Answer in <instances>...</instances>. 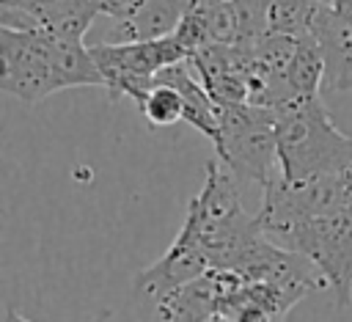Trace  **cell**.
Instances as JSON below:
<instances>
[{
    "label": "cell",
    "mask_w": 352,
    "mask_h": 322,
    "mask_svg": "<svg viewBox=\"0 0 352 322\" xmlns=\"http://www.w3.org/2000/svg\"><path fill=\"white\" fill-rule=\"evenodd\" d=\"M275 138L286 179L338 173L352 165V135H344L333 124L319 94H300L278 105Z\"/></svg>",
    "instance_id": "1"
},
{
    "label": "cell",
    "mask_w": 352,
    "mask_h": 322,
    "mask_svg": "<svg viewBox=\"0 0 352 322\" xmlns=\"http://www.w3.org/2000/svg\"><path fill=\"white\" fill-rule=\"evenodd\" d=\"M184 223L195 231L201 245L206 248L212 267L228 270L236 253L261 234L258 217L248 215L239 195L236 173L217 157L206 162L204 184L187 204Z\"/></svg>",
    "instance_id": "2"
},
{
    "label": "cell",
    "mask_w": 352,
    "mask_h": 322,
    "mask_svg": "<svg viewBox=\"0 0 352 322\" xmlns=\"http://www.w3.org/2000/svg\"><path fill=\"white\" fill-rule=\"evenodd\" d=\"M212 143L217 157L242 182L264 187L280 171L272 107L256 102L217 105V138Z\"/></svg>",
    "instance_id": "3"
},
{
    "label": "cell",
    "mask_w": 352,
    "mask_h": 322,
    "mask_svg": "<svg viewBox=\"0 0 352 322\" xmlns=\"http://www.w3.org/2000/svg\"><path fill=\"white\" fill-rule=\"evenodd\" d=\"M278 245L305 253L322 272L327 289L336 294V305L344 308L352 300V204L311 217L292 228Z\"/></svg>",
    "instance_id": "4"
},
{
    "label": "cell",
    "mask_w": 352,
    "mask_h": 322,
    "mask_svg": "<svg viewBox=\"0 0 352 322\" xmlns=\"http://www.w3.org/2000/svg\"><path fill=\"white\" fill-rule=\"evenodd\" d=\"M91 52L104 77V88H110V96H129L135 105L154 85L160 69L190 55L176 33L148 41H102L94 44Z\"/></svg>",
    "instance_id": "5"
},
{
    "label": "cell",
    "mask_w": 352,
    "mask_h": 322,
    "mask_svg": "<svg viewBox=\"0 0 352 322\" xmlns=\"http://www.w3.org/2000/svg\"><path fill=\"white\" fill-rule=\"evenodd\" d=\"M0 88L6 94L25 102H38L55 91H63L50 58L47 33L0 25Z\"/></svg>",
    "instance_id": "6"
},
{
    "label": "cell",
    "mask_w": 352,
    "mask_h": 322,
    "mask_svg": "<svg viewBox=\"0 0 352 322\" xmlns=\"http://www.w3.org/2000/svg\"><path fill=\"white\" fill-rule=\"evenodd\" d=\"M212 267V259L206 253V248L201 245V239L195 237V231L184 223L176 234V239L168 245V250L148 267H143L135 278H132V292L157 305L165 294H170L173 289L184 286L187 281L204 275Z\"/></svg>",
    "instance_id": "7"
},
{
    "label": "cell",
    "mask_w": 352,
    "mask_h": 322,
    "mask_svg": "<svg viewBox=\"0 0 352 322\" xmlns=\"http://www.w3.org/2000/svg\"><path fill=\"white\" fill-rule=\"evenodd\" d=\"M96 17L91 0H0V25L60 39H82Z\"/></svg>",
    "instance_id": "8"
},
{
    "label": "cell",
    "mask_w": 352,
    "mask_h": 322,
    "mask_svg": "<svg viewBox=\"0 0 352 322\" xmlns=\"http://www.w3.org/2000/svg\"><path fill=\"white\" fill-rule=\"evenodd\" d=\"M239 281L234 270L209 267L204 275L165 294L154 305V314L160 319H220V305Z\"/></svg>",
    "instance_id": "9"
},
{
    "label": "cell",
    "mask_w": 352,
    "mask_h": 322,
    "mask_svg": "<svg viewBox=\"0 0 352 322\" xmlns=\"http://www.w3.org/2000/svg\"><path fill=\"white\" fill-rule=\"evenodd\" d=\"M311 289L289 281H239L220 305V319H283Z\"/></svg>",
    "instance_id": "10"
},
{
    "label": "cell",
    "mask_w": 352,
    "mask_h": 322,
    "mask_svg": "<svg viewBox=\"0 0 352 322\" xmlns=\"http://www.w3.org/2000/svg\"><path fill=\"white\" fill-rule=\"evenodd\" d=\"M311 33L324 50L322 91H352V17L324 3L314 19Z\"/></svg>",
    "instance_id": "11"
},
{
    "label": "cell",
    "mask_w": 352,
    "mask_h": 322,
    "mask_svg": "<svg viewBox=\"0 0 352 322\" xmlns=\"http://www.w3.org/2000/svg\"><path fill=\"white\" fill-rule=\"evenodd\" d=\"M192 0H140L129 17L113 19L104 41H148L176 33Z\"/></svg>",
    "instance_id": "12"
},
{
    "label": "cell",
    "mask_w": 352,
    "mask_h": 322,
    "mask_svg": "<svg viewBox=\"0 0 352 322\" xmlns=\"http://www.w3.org/2000/svg\"><path fill=\"white\" fill-rule=\"evenodd\" d=\"M292 88L297 94H319L324 83V50L314 33H305L297 39L294 58L286 72Z\"/></svg>",
    "instance_id": "13"
},
{
    "label": "cell",
    "mask_w": 352,
    "mask_h": 322,
    "mask_svg": "<svg viewBox=\"0 0 352 322\" xmlns=\"http://www.w3.org/2000/svg\"><path fill=\"white\" fill-rule=\"evenodd\" d=\"M138 110L143 113L148 127H170L176 121H184V99L179 88L157 77H154V85L138 102Z\"/></svg>",
    "instance_id": "14"
},
{
    "label": "cell",
    "mask_w": 352,
    "mask_h": 322,
    "mask_svg": "<svg viewBox=\"0 0 352 322\" xmlns=\"http://www.w3.org/2000/svg\"><path fill=\"white\" fill-rule=\"evenodd\" d=\"M327 0H270V30L305 36Z\"/></svg>",
    "instance_id": "15"
},
{
    "label": "cell",
    "mask_w": 352,
    "mask_h": 322,
    "mask_svg": "<svg viewBox=\"0 0 352 322\" xmlns=\"http://www.w3.org/2000/svg\"><path fill=\"white\" fill-rule=\"evenodd\" d=\"M192 3H228V0H192Z\"/></svg>",
    "instance_id": "16"
},
{
    "label": "cell",
    "mask_w": 352,
    "mask_h": 322,
    "mask_svg": "<svg viewBox=\"0 0 352 322\" xmlns=\"http://www.w3.org/2000/svg\"><path fill=\"white\" fill-rule=\"evenodd\" d=\"M327 3H330V0H327Z\"/></svg>",
    "instance_id": "17"
}]
</instances>
